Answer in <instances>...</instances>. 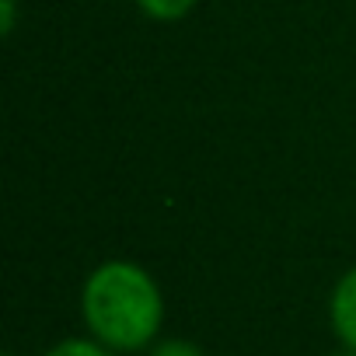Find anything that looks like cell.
<instances>
[{"mask_svg":"<svg viewBox=\"0 0 356 356\" xmlns=\"http://www.w3.org/2000/svg\"><path fill=\"white\" fill-rule=\"evenodd\" d=\"M46 356H115V349L102 346L98 339H63Z\"/></svg>","mask_w":356,"mask_h":356,"instance_id":"4","label":"cell"},{"mask_svg":"<svg viewBox=\"0 0 356 356\" xmlns=\"http://www.w3.org/2000/svg\"><path fill=\"white\" fill-rule=\"evenodd\" d=\"M0 32H15V0H0Z\"/></svg>","mask_w":356,"mask_h":356,"instance_id":"6","label":"cell"},{"mask_svg":"<svg viewBox=\"0 0 356 356\" xmlns=\"http://www.w3.org/2000/svg\"><path fill=\"white\" fill-rule=\"evenodd\" d=\"M150 356H207V353L196 342H189V339H164V342L154 346Z\"/></svg>","mask_w":356,"mask_h":356,"instance_id":"5","label":"cell"},{"mask_svg":"<svg viewBox=\"0 0 356 356\" xmlns=\"http://www.w3.org/2000/svg\"><path fill=\"white\" fill-rule=\"evenodd\" d=\"M4 356H11V353H4Z\"/></svg>","mask_w":356,"mask_h":356,"instance_id":"8","label":"cell"},{"mask_svg":"<svg viewBox=\"0 0 356 356\" xmlns=\"http://www.w3.org/2000/svg\"><path fill=\"white\" fill-rule=\"evenodd\" d=\"M328 318H332V328L342 339V346L356 353V269H349L335 283L332 300H328Z\"/></svg>","mask_w":356,"mask_h":356,"instance_id":"2","label":"cell"},{"mask_svg":"<svg viewBox=\"0 0 356 356\" xmlns=\"http://www.w3.org/2000/svg\"><path fill=\"white\" fill-rule=\"evenodd\" d=\"M332 356H356L353 349H342V353H332Z\"/></svg>","mask_w":356,"mask_h":356,"instance_id":"7","label":"cell"},{"mask_svg":"<svg viewBox=\"0 0 356 356\" xmlns=\"http://www.w3.org/2000/svg\"><path fill=\"white\" fill-rule=\"evenodd\" d=\"M81 314L102 346L115 353H136L157 339L164 321V297L147 269L112 259L84 280Z\"/></svg>","mask_w":356,"mask_h":356,"instance_id":"1","label":"cell"},{"mask_svg":"<svg viewBox=\"0 0 356 356\" xmlns=\"http://www.w3.org/2000/svg\"><path fill=\"white\" fill-rule=\"evenodd\" d=\"M196 4L200 0H136V8L154 22H178V18H186Z\"/></svg>","mask_w":356,"mask_h":356,"instance_id":"3","label":"cell"}]
</instances>
